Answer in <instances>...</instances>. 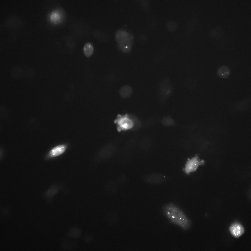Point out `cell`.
I'll return each mask as SVG.
<instances>
[{
	"label": "cell",
	"instance_id": "1",
	"mask_svg": "<svg viewBox=\"0 0 251 251\" xmlns=\"http://www.w3.org/2000/svg\"><path fill=\"white\" fill-rule=\"evenodd\" d=\"M162 211L172 222L179 226L184 230L190 227L191 222L179 207L175 204L169 203L164 205Z\"/></svg>",
	"mask_w": 251,
	"mask_h": 251
},
{
	"label": "cell",
	"instance_id": "2",
	"mask_svg": "<svg viewBox=\"0 0 251 251\" xmlns=\"http://www.w3.org/2000/svg\"><path fill=\"white\" fill-rule=\"evenodd\" d=\"M128 33L120 30L116 33L115 38L120 49L125 53L129 52L131 48V42Z\"/></svg>",
	"mask_w": 251,
	"mask_h": 251
},
{
	"label": "cell",
	"instance_id": "3",
	"mask_svg": "<svg viewBox=\"0 0 251 251\" xmlns=\"http://www.w3.org/2000/svg\"><path fill=\"white\" fill-rule=\"evenodd\" d=\"M134 116L127 114L119 115L115 122L116 124L117 129L119 131L133 129L134 126Z\"/></svg>",
	"mask_w": 251,
	"mask_h": 251
},
{
	"label": "cell",
	"instance_id": "4",
	"mask_svg": "<svg viewBox=\"0 0 251 251\" xmlns=\"http://www.w3.org/2000/svg\"><path fill=\"white\" fill-rule=\"evenodd\" d=\"M204 163V161L201 160L196 155L187 159L183 170L186 174L189 175L196 171L200 165Z\"/></svg>",
	"mask_w": 251,
	"mask_h": 251
},
{
	"label": "cell",
	"instance_id": "5",
	"mask_svg": "<svg viewBox=\"0 0 251 251\" xmlns=\"http://www.w3.org/2000/svg\"><path fill=\"white\" fill-rule=\"evenodd\" d=\"M198 16L194 15L191 16L186 22L184 27L183 34L185 37H191L194 32L198 22Z\"/></svg>",
	"mask_w": 251,
	"mask_h": 251
},
{
	"label": "cell",
	"instance_id": "6",
	"mask_svg": "<svg viewBox=\"0 0 251 251\" xmlns=\"http://www.w3.org/2000/svg\"><path fill=\"white\" fill-rule=\"evenodd\" d=\"M118 150L117 146L114 144H109L101 150L99 154V158L100 160H106L112 157Z\"/></svg>",
	"mask_w": 251,
	"mask_h": 251
},
{
	"label": "cell",
	"instance_id": "7",
	"mask_svg": "<svg viewBox=\"0 0 251 251\" xmlns=\"http://www.w3.org/2000/svg\"><path fill=\"white\" fill-rule=\"evenodd\" d=\"M167 177L163 174L158 173H152L145 175L143 180L146 182L151 184H157L162 183L166 181Z\"/></svg>",
	"mask_w": 251,
	"mask_h": 251
},
{
	"label": "cell",
	"instance_id": "8",
	"mask_svg": "<svg viewBox=\"0 0 251 251\" xmlns=\"http://www.w3.org/2000/svg\"><path fill=\"white\" fill-rule=\"evenodd\" d=\"M229 229L231 235L236 238H238L242 236L245 231L243 226L238 222L232 224L230 226Z\"/></svg>",
	"mask_w": 251,
	"mask_h": 251
},
{
	"label": "cell",
	"instance_id": "9",
	"mask_svg": "<svg viewBox=\"0 0 251 251\" xmlns=\"http://www.w3.org/2000/svg\"><path fill=\"white\" fill-rule=\"evenodd\" d=\"M105 220L107 223L111 226L115 225L118 223L120 219L119 213L114 211H110L108 212L105 216Z\"/></svg>",
	"mask_w": 251,
	"mask_h": 251
},
{
	"label": "cell",
	"instance_id": "10",
	"mask_svg": "<svg viewBox=\"0 0 251 251\" xmlns=\"http://www.w3.org/2000/svg\"><path fill=\"white\" fill-rule=\"evenodd\" d=\"M67 146L68 145L65 144L58 145L54 147L49 152L47 157L48 158H52L61 155L65 151Z\"/></svg>",
	"mask_w": 251,
	"mask_h": 251
},
{
	"label": "cell",
	"instance_id": "11",
	"mask_svg": "<svg viewBox=\"0 0 251 251\" xmlns=\"http://www.w3.org/2000/svg\"><path fill=\"white\" fill-rule=\"evenodd\" d=\"M82 234L81 229L77 226H73L70 228L66 233V236L72 239H77L79 238Z\"/></svg>",
	"mask_w": 251,
	"mask_h": 251
},
{
	"label": "cell",
	"instance_id": "12",
	"mask_svg": "<svg viewBox=\"0 0 251 251\" xmlns=\"http://www.w3.org/2000/svg\"><path fill=\"white\" fill-rule=\"evenodd\" d=\"M224 32V30L222 27L220 26H216L210 30L209 36L212 38L218 39L223 36Z\"/></svg>",
	"mask_w": 251,
	"mask_h": 251
},
{
	"label": "cell",
	"instance_id": "13",
	"mask_svg": "<svg viewBox=\"0 0 251 251\" xmlns=\"http://www.w3.org/2000/svg\"><path fill=\"white\" fill-rule=\"evenodd\" d=\"M24 69L19 66H14L11 69L10 74L11 77L15 79H18L23 77Z\"/></svg>",
	"mask_w": 251,
	"mask_h": 251
},
{
	"label": "cell",
	"instance_id": "14",
	"mask_svg": "<svg viewBox=\"0 0 251 251\" xmlns=\"http://www.w3.org/2000/svg\"><path fill=\"white\" fill-rule=\"evenodd\" d=\"M170 83L167 81L164 82L161 84L160 88V93L163 97L166 98L169 96L171 91V87Z\"/></svg>",
	"mask_w": 251,
	"mask_h": 251
},
{
	"label": "cell",
	"instance_id": "15",
	"mask_svg": "<svg viewBox=\"0 0 251 251\" xmlns=\"http://www.w3.org/2000/svg\"><path fill=\"white\" fill-rule=\"evenodd\" d=\"M133 92L131 87L128 85L121 87L119 89V93L120 96L123 98H126L129 97Z\"/></svg>",
	"mask_w": 251,
	"mask_h": 251
},
{
	"label": "cell",
	"instance_id": "16",
	"mask_svg": "<svg viewBox=\"0 0 251 251\" xmlns=\"http://www.w3.org/2000/svg\"><path fill=\"white\" fill-rule=\"evenodd\" d=\"M230 74V69L227 66H222L217 69V74L220 77L224 79L227 78Z\"/></svg>",
	"mask_w": 251,
	"mask_h": 251
},
{
	"label": "cell",
	"instance_id": "17",
	"mask_svg": "<svg viewBox=\"0 0 251 251\" xmlns=\"http://www.w3.org/2000/svg\"><path fill=\"white\" fill-rule=\"evenodd\" d=\"M24 70L23 77L25 79L30 81L35 78L36 73L33 68L29 67H26L24 69Z\"/></svg>",
	"mask_w": 251,
	"mask_h": 251
},
{
	"label": "cell",
	"instance_id": "18",
	"mask_svg": "<svg viewBox=\"0 0 251 251\" xmlns=\"http://www.w3.org/2000/svg\"><path fill=\"white\" fill-rule=\"evenodd\" d=\"M76 245V243L74 241L69 239H63L61 243L62 248L65 250H70L73 249L75 247Z\"/></svg>",
	"mask_w": 251,
	"mask_h": 251
},
{
	"label": "cell",
	"instance_id": "19",
	"mask_svg": "<svg viewBox=\"0 0 251 251\" xmlns=\"http://www.w3.org/2000/svg\"><path fill=\"white\" fill-rule=\"evenodd\" d=\"M83 50L85 56L87 57H89L93 53L94 51L93 46L90 43L87 42L84 45Z\"/></svg>",
	"mask_w": 251,
	"mask_h": 251
},
{
	"label": "cell",
	"instance_id": "20",
	"mask_svg": "<svg viewBox=\"0 0 251 251\" xmlns=\"http://www.w3.org/2000/svg\"><path fill=\"white\" fill-rule=\"evenodd\" d=\"M178 24L175 21L173 20H169L166 23V27L167 30L170 32H174L177 29Z\"/></svg>",
	"mask_w": 251,
	"mask_h": 251
},
{
	"label": "cell",
	"instance_id": "21",
	"mask_svg": "<svg viewBox=\"0 0 251 251\" xmlns=\"http://www.w3.org/2000/svg\"><path fill=\"white\" fill-rule=\"evenodd\" d=\"M107 189L109 193L113 194L117 191V187L116 183L113 181L109 182L107 186Z\"/></svg>",
	"mask_w": 251,
	"mask_h": 251
},
{
	"label": "cell",
	"instance_id": "22",
	"mask_svg": "<svg viewBox=\"0 0 251 251\" xmlns=\"http://www.w3.org/2000/svg\"><path fill=\"white\" fill-rule=\"evenodd\" d=\"M161 122L163 125L166 126H172L175 124L174 120L169 116L164 117L162 120Z\"/></svg>",
	"mask_w": 251,
	"mask_h": 251
},
{
	"label": "cell",
	"instance_id": "23",
	"mask_svg": "<svg viewBox=\"0 0 251 251\" xmlns=\"http://www.w3.org/2000/svg\"><path fill=\"white\" fill-rule=\"evenodd\" d=\"M93 240V237L92 235L89 234L85 235L83 238L84 242L87 244L91 243Z\"/></svg>",
	"mask_w": 251,
	"mask_h": 251
},
{
	"label": "cell",
	"instance_id": "24",
	"mask_svg": "<svg viewBox=\"0 0 251 251\" xmlns=\"http://www.w3.org/2000/svg\"><path fill=\"white\" fill-rule=\"evenodd\" d=\"M127 177L125 174H122L120 175L119 178V181L121 184L126 183L127 181Z\"/></svg>",
	"mask_w": 251,
	"mask_h": 251
}]
</instances>
